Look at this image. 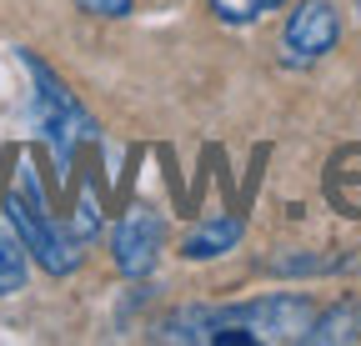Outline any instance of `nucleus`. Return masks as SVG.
<instances>
[{"instance_id":"3","label":"nucleus","mask_w":361,"mask_h":346,"mask_svg":"<svg viewBox=\"0 0 361 346\" xmlns=\"http://www.w3.org/2000/svg\"><path fill=\"white\" fill-rule=\"evenodd\" d=\"M341 40V11L336 0H301L281 30V66L311 70L316 61H326Z\"/></svg>"},{"instance_id":"2","label":"nucleus","mask_w":361,"mask_h":346,"mask_svg":"<svg viewBox=\"0 0 361 346\" xmlns=\"http://www.w3.org/2000/svg\"><path fill=\"white\" fill-rule=\"evenodd\" d=\"M6 216H11L16 236L25 241L30 261H40L51 276H71V271L80 266V236H75V231H66L56 216L40 206V196H35V181H30V176L20 181V191H11Z\"/></svg>"},{"instance_id":"4","label":"nucleus","mask_w":361,"mask_h":346,"mask_svg":"<svg viewBox=\"0 0 361 346\" xmlns=\"http://www.w3.org/2000/svg\"><path fill=\"white\" fill-rule=\"evenodd\" d=\"M161 246H166V221L156 206H130L121 221L111 226V261L121 276H151L161 261Z\"/></svg>"},{"instance_id":"7","label":"nucleus","mask_w":361,"mask_h":346,"mask_svg":"<svg viewBox=\"0 0 361 346\" xmlns=\"http://www.w3.org/2000/svg\"><path fill=\"white\" fill-rule=\"evenodd\" d=\"M281 0H211V16L221 25H256L261 16H271Z\"/></svg>"},{"instance_id":"6","label":"nucleus","mask_w":361,"mask_h":346,"mask_svg":"<svg viewBox=\"0 0 361 346\" xmlns=\"http://www.w3.org/2000/svg\"><path fill=\"white\" fill-rule=\"evenodd\" d=\"M30 276V251L16 236V226H0V296H16Z\"/></svg>"},{"instance_id":"8","label":"nucleus","mask_w":361,"mask_h":346,"mask_svg":"<svg viewBox=\"0 0 361 346\" xmlns=\"http://www.w3.org/2000/svg\"><path fill=\"white\" fill-rule=\"evenodd\" d=\"M336 261L331 256H271L266 271H276V276H316V271H331Z\"/></svg>"},{"instance_id":"1","label":"nucleus","mask_w":361,"mask_h":346,"mask_svg":"<svg viewBox=\"0 0 361 346\" xmlns=\"http://www.w3.org/2000/svg\"><path fill=\"white\" fill-rule=\"evenodd\" d=\"M20 61H25V70H30V116H35V131H40L45 146H51L56 171H61V176H71L75 151H80L85 141H96V116L80 106V96H75L40 56L20 51Z\"/></svg>"},{"instance_id":"9","label":"nucleus","mask_w":361,"mask_h":346,"mask_svg":"<svg viewBox=\"0 0 361 346\" xmlns=\"http://www.w3.org/2000/svg\"><path fill=\"white\" fill-rule=\"evenodd\" d=\"M75 6L85 16H96V20H121V16H130L135 0H75Z\"/></svg>"},{"instance_id":"5","label":"nucleus","mask_w":361,"mask_h":346,"mask_svg":"<svg viewBox=\"0 0 361 346\" xmlns=\"http://www.w3.org/2000/svg\"><path fill=\"white\" fill-rule=\"evenodd\" d=\"M241 236H246V216L226 211V216H211V221H201L196 231H186V241H180V256H186V261H216V256L236 251Z\"/></svg>"}]
</instances>
